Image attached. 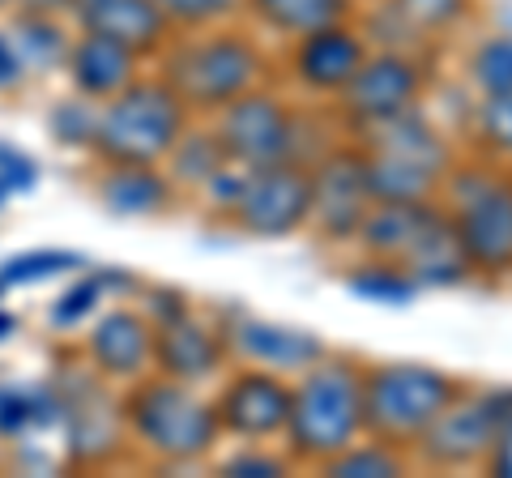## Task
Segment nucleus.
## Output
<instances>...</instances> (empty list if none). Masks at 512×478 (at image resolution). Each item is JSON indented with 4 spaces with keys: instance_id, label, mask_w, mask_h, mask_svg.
Returning <instances> with one entry per match:
<instances>
[{
    "instance_id": "obj_40",
    "label": "nucleus",
    "mask_w": 512,
    "mask_h": 478,
    "mask_svg": "<svg viewBox=\"0 0 512 478\" xmlns=\"http://www.w3.org/2000/svg\"><path fill=\"white\" fill-rule=\"evenodd\" d=\"M9 329H13V321H9V316H0V338H5Z\"/></svg>"
},
{
    "instance_id": "obj_10",
    "label": "nucleus",
    "mask_w": 512,
    "mask_h": 478,
    "mask_svg": "<svg viewBox=\"0 0 512 478\" xmlns=\"http://www.w3.org/2000/svg\"><path fill=\"white\" fill-rule=\"evenodd\" d=\"M367 52H372V43H367L363 26L350 18V22L320 26L291 43H282L278 65H282V77L291 82L295 99L312 103V107H329L346 90L350 77L359 73Z\"/></svg>"
},
{
    "instance_id": "obj_18",
    "label": "nucleus",
    "mask_w": 512,
    "mask_h": 478,
    "mask_svg": "<svg viewBox=\"0 0 512 478\" xmlns=\"http://www.w3.org/2000/svg\"><path fill=\"white\" fill-rule=\"evenodd\" d=\"M359 5L363 0H239V18L261 39H274L282 47L308 30L359 18Z\"/></svg>"
},
{
    "instance_id": "obj_1",
    "label": "nucleus",
    "mask_w": 512,
    "mask_h": 478,
    "mask_svg": "<svg viewBox=\"0 0 512 478\" xmlns=\"http://www.w3.org/2000/svg\"><path fill=\"white\" fill-rule=\"evenodd\" d=\"M214 133L222 141L231 163L239 167H278V163H303L325 154L333 141L346 137L329 107H312L303 99H291L278 86H252L227 107L210 116Z\"/></svg>"
},
{
    "instance_id": "obj_21",
    "label": "nucleus",
    "mask_w": 512,
    "mask_h": 478,
    "mask_svg": "<svg viewBox=\"0 0 512 478\" xmlns=\"http://www.w3.org/2000/svg\"><path fill=\"white\" fill-rule=\"evenodd\" d=\"M99 175V201L120 218H150L163 214L171 201V175L146 163H103Z\"/></svg>"
},
{
    "instance_id": "obj_14",
    "label": "nucleus",
    "mask_w": 512,
    "mask_h": 478,
    "mask_svg": "<svg viewBox=\"0 0 512 478\" xmlns=\"http://www.w3.org/2000/svg\"><path fill=\"white\" fill-rule=\"evenodd\" d=\"M222 333H227V346L239 363L269 368L278 376H299L303 368H312L316 359L329 355V342L320 333L286 321H265V316H248V312Z\"/></svg>"
},
{
    "instance_id": "obj_8",
    "label": "nucleus",
    "mask_w": 512,
    "mask_h": 478,
    "mask_svg": "<svg viewBox=\"0 0 512 478\" xmlns=\"http://www.w3.org/2000/svg\"><path fill=\"white\" fill-rule=\"evenodd\" d=\"M436 56L440 52H397V47H372L346 90L329 103L346 137H359L376 124L419 107L436 90Z\"/></svg>"
},
{
    "instance_id": "obj_28",
    "label": "nucleus",
    "mask_w": 512,
    "mask_h": 478,
    "mask_svg": "<svg viewBox=\"0 0 512 478\" xmlns=\"http://www.w3.org/2000/svg\"><path fill=\"white\" fill-rule=\"evenodd\" d=\"M406 470H410V453L372 436H359L350 449H342L333 461L320 466V474L329 478H402Z\"/></svg>"
},
{
    "instance_id": "obj_6",
    "label": "nucleus",
    "mask_w": 512,
    "mask_h": 478,
    "mask_svg": "<svg viewBox=\"0 0 512 478\" xmlns=\"http://www.w3.org/2000/svg\"><path fill=\"white\" fill-rule=\"evenodd\" d=\"M466 389L453 372L436 363L384 359L363 363V436L397 444L410 453V444L427 432V423Z\"/></svg>"
},
{
    "instance_id": "obj_35",
    "label": "nucleus",
    "mask_w": 512,
    "mask_h": 478,
    "mask_svg": "<svg viewBox=\"0 0 512 478\" xmlns=\"http://www.w3.org/2000/svg\"><path fill=\"white\" fill-rule=\"evenodd\" d=\"M483 474L512 478V385H495V440L483 461Z\"/></svg>"
},
{
    "instance_id": "obj_11",
    "label": "nucleus",
    "mask_w": 512,
    "mask_h": 478,
    "mask_svg": "<svg viewBox=\"0 0 512 478\" xmlns=\"http://www.w3.org/2000/svg\"><path fill=\"white\" fill-rule=\"evenodd\" d=\"M495 440V389H461L410 444V466L436 474L483 470Z\"/></svg>"
},
{
    "instance_id": "obj_31",
    "label": "nucleus",
    "mask_w": 512,
    "mask_h": 478,
    "mask_svg": "<svg viewBox=\"0 0 512 478\" xmlns=\"http://www.w3.org/2000/svg\"><path fill=\"white\" fill-rule=\"evenodd\" d=\"M69 269H86L82 252H64V248H39V252H22L0 265V282L5 286H30V282H47L56 274H69Z\"/></svg>"
},
{
    "instance_id": "obj_36",
    "label": "nucleus",
    "mask_w": 512,
    "mask_h": 478,
    "mask_svg": "<svg viewBox=\"0 0 512 478\" xmlns=\"http://www.w3.org/2000/svg\"><path fill=\"white\" fill-rule=\"evenodd\" d=\"M244 175H248V167H239V163H227L222 171H214L210 180L201 184V197L210 201V210L227 222V214L235 210V201H239V193H244Z\"/></svg>"
},
{
    "instance_id": "obj_29",
    "label": "nucleus",
    "mask_w": 512,
    "mask_h": 478,
    "mask_svg": "<svg viewBox=\"0 0 512 478\" xmlns=\"http://www.w3.org/2000/svg\"><path fill=\"white\" fill-rule=\"evenodd\" d=\"M13 47H18L22 65L30 69H56L69 60L73 39L52 22V13H30L22 26H13Z\"/></svg>"
},
{
    "instance_id": "obj_24",
    "label": "nucleus",
    "mask_w": 512,
    "mask_h": 478,
    "mask_svg": "<svg viewBox=\"0 0 512 478\" xmlns=\"http://www.w3.org/2000/svg\"><path fill=\"white\" fill-rule=\"evenodd\" d=\"M427 52H440L474 22L478 0H384Z\"/></svg>"
},
{
    "instance_id": "obj_37",
    "label": "nucleus",
    "mask_w": 512,
    "mask_h": 478,
    "mask_svg": "<svg viewBox=\"0 0 512 478\" xmlns=\"http://www.w3.org/2000/svg\"><path fill=\"white\" fill-rule=\"evenodd\" d=\"M192 304L184 291H154L150 295V325H167V321H180V316H188Z\"/></svg>"
},
{
    "instance_id": "obj_4",
    "label": "nucleus",
    "mask_w": 512,
    "mask_h": 478,
    "mask_svg": "<svg viewBox=\"0 0 512 478\" xmlns=\"http://www.w3.org/2000/svg\"><path fill=\"white\" fill-rule=\"evenodd\" d=\"M440 205L474 278L508 282L512 278V167L491 158L461 154L440 184Z\"/></svg>"
},
{
    "instance_id": "obj_33",
    "label": "nucleus",
    "mask_w": 512,
    "mask_h": 478,
    "mask_svg": "<svg viewBox=\"0 0 512 478\" xmlns=\"http://www.w3.org/2000/svg\"><path fill=\"white\" fill-rule=\"evenodd\" d=\"M295 461L286 457V449H269V444H239L231 457L218 461V474H231V478H278V474H291Z\"/></svg>"
},
{
    "instance_id": "obj_12",
    "label": "nucleus",
    "mask_w": 512,
    "mask_h": 478,
    "mask_svg": "<svg viewBox=\"0 0 512 478\" xmlns=\"http://www.w3.org/2000/svg\"><path fill=\"white\" fill-rule=\"evenodd\" d=\"M312 214V175L303 163H278V167H252L244 175V193L227 222L239 235L252 239H286L308 231Z\"/></svg>"
},
{
    "instance_id": "obj_32",
    "label": "nucleus",
    "mask_w": 512,
    "mask_h": 478,
    "mask_svg": "<svg viewBox=\"0 0 512 478\" xmlns=\"http://www.w3.org/2000/svg\"><path fill=\"white\" fill-rule=\"evenodd\" d=\"M171 30H210L239 18V0H154Z\"/></svg>"
},
{
    "instance_id": "obj_26",
    "label": "nucleus",
    "mask_w": 512,
    "mask_h": 478,
    "mask_svg": "<svg viewBox=\"0 0 512 478\" xmlns=\"http://www.w3.org/2000/svg\"><path fill=\"white\" fill-rule=\"evenodd\" d=\"M167 163V175H171V184H180V188H197L201 193V184L210 180L214 171H222L231 163L227 150H222V141L214 133V124H188V129L180 133V141L171 146V154L163 158Z\"/></svg>"
},
{
    "instance_id": "obj_22",
    "label": "nucleus",
    "mask_w": 512,
    "mask_h": 478,
    "mask_svg": "<svg viewBox=\"0 0 512 478\" xmlns=\"http://www.w3.org/2000/svg\"><path fill=\"white\" fill-rule=\"evenodd\" d=\"M406 269L414 274V282H419L423 291H457V286L474 282V265L466 261V252H461L448 214L427 231L423 244L406 257Z\"/></svg>"
},
{
    "instance_id": "obj_13",
    "label": "nucleus",
    "mask_w": 512,
    "mask_h": 478,
    "mask_svg": "<svg viewBox=\"0 0 512 478\" xmlns=\"http://www.w3.org/2000/svg\"><path fill=\"white\" fill-rule=\"evenodd\" d=\"M222 436H231L239 444H274L282 440L286 414H291V376H278L269 368H239L222 372V385L210 397Z\"/></svg>"
},
{
    "instance_id": "obj_2",
    "label": "nucleus",
    "mask_w": 512,
    "mask_h": 478,
    "mask_svg": "<svg viewBox=\"0 0 512 478\" xmlns=\"http://www.w3.org/2000/svg\"><path fill=\"white\" fill-rule=\"evenodd\" d=\"M158 77L192 116H218L231 99L274 77V56L248 22L235 18L210 30H184V39L167 43Z\"/></svg>"
},
{
    "instance_id": "obj_41",
    "label": "nucleus",
    "mask_w": 512,
    "mask_h": 478,
    "mask_svg": "<svg viewBox=\"0 0 512 478\" xmlns=\"http://www.w3.org/2000/svg\"><path fill=\"white\" fill-rule=\"evenodd\" d=\"M0 5H5V0H0Z\"/></svg>"
},
{
    "instance_id": "obj_17",
    "label": "nucleus",
    "mask_w": 512,
    "mask_h": 478,
    "mask_svg": "<svg viewBox=\"0 0 512 478\" xmlns=\"http://www.w3.org/2000/svg\"><path fill=\"white\" fill-rule=\"evenodd\" d=\"M82 35H103L137 56H154L171 43V26L154 0H69Z\"/></svg>"
},
{
    "instance_id": "obj_39",
    "label": "nucleus",
    "mask_w": 512,
    "mask_h": 478,
    "mask_svg": "<svg viewBox=\"0 0 512 478\" xmlns=\"http://www.w3.org/2000/svg\"><path fill=\"white\" fill-rule=\"evenodd\" d=\"M26 9L30 13H60V9H69V0H26Z\"/></svg>"
},
{
    "instance_id": "obj_20",
    "label": "nucleus",
    "mask_w": 512,
    "mask_h": 478,
    "mask_svg": "<svg viewBox=\"0 0 512 478\" xmlns=\"http://www.w3.org/2000/svg\"><path fill=\"white\" fill-rule=\"evenodd\" d=\"M60 419L69 427V449L86 461H99L107 453H116L120 444V406L111 397L82 380V393L64 397L60 393Z\"/></svg>"
},
{
    "instance_id": "obj_27",
    "label": "nucleus",
    "mask_w": 512,
    "mask_h": 478,
    "mask_svg": "<svg viewBox=\"0 0 512 478\" xmlns=\"http://www.w3.org/2000/svg\"><path fill=\"white\" fill-rule=\"evenodd\" d=\"M466 86L474 90V99L487 94H508L512 90V30H487L466 47L461 60Z\"/></svg>"
},
{
    "instance_id": "obj_34",
    "label": "nucleus",
    "mask_w": 512,
    "mask_h": 478,
    "mask_svg": "<svg viewBox=\"0 0 512 478\" xmlns=\"http://www.w3.org/2000/svg\"><path fill=\"white\" fill-rule=\"evenodd\" d=\"M94 124H99V107H94V99H86V94L52 107V133L64 141V146H90Z\"/></svg>"
},
{
    "instance_id": "obj_19",
    "label": "nucleus",
    "mask_w": 512,
    "mask_h": 478,
    "mask_svg": "<svg viewBox=\"0 0 512 478\" xmlns=\"http://www.w3.org/2000/svg\"><path fill=\"white\" fill-rule=\"evenodd\" d=\"M137 52L133 47H124L116 39H103V35H82V39H73L69 47V77H73V86L77 94H86V99L94 103H107L111 94H120L128 82H137Z\"/></svg>"
},
{
    "instance_id": "obj_25",
    "label": "nucleus",
    "mask_w": 512,
    "mask_h": 478,
    "mask_svg": "<svg viewBox=\"0 0 512 478\" xmlns=\"http://www.w3.org/2000/svg\"><path fill=\"white\" fill-rule=\"evenodd\" d=\"M461 146L478 158H491L500 167H512V90L474 99L466 129H461Z\"/></svg>"
},
{
    "instance_id": "obj_38",
    "label": "nucleus",
    "mask_w": 512,
    "mask_h": 478,
    "mask_svg": "<svg viewBox=\"0 0 512 478\" xmlns=\"http://www.w3.org/2000/svg\"><path fill=\"white\" fill-rule=\"evenodd\" d=\"M22 56H18V47H13L9 35H0V86H9V82H18L22 77Z\"/></svg>"
},
{
    "instance_id": "obj_3",
    "label": "nucleus",
    "mask_w": 512,
    "mask_h": 478,
    "mask_svg": "<svg viewBox=\"0 0 512 478\" xmlns=\"http://www.w3.org/2000/svg\"><path fill=\"white\" fill-rule=\"evenodd\" d=\"M363 436V359L329 350L312 368L291 376V414L282 449L295 470H320Z\"/></svg>"
},
{
    "instance_id": "obj_16",
    "label": "nucleus",
    "mask_w": 512,
    "mask_h": 478,
    "mask_svg": "<svg viewBox=\"0 0 512 478\" xmlns=\"http://www.w3.org/2000/svg\"><path fill=\"white\" fill-rule=\"evenodd\" d=\"M86 355L103 380H141L154 368V325L133 308H116L94 325Z\"/></svg>"
},
{
    "instance_id": "obj_7",
    "label": "nucleus",
    "mask_w": 512,
    "mask_h": 478,
    "mask_svg": "<svg viewBox=\"0 0 512 478\" xmlns=\"http://www.w3.org/2000/svg\"><path fill=\"white\" fill-rule=\"evenodd\" d=\"M192 124V111L163 77H137L120 94L99 103L90 150L103 163H146L158 167Z\"/></svg>"
},
{
    "instance_id": "obj_9",
    "label": "nucleus",
    "mask_w": 512,
    "mask_h": 478,
    "mask_svg": "<svg viewBox=\"0 0 512 478\" xmlns=\"http://www.w3.org/2000/svg\"><path fill=\"white\" fill-rule=\"evenodd\" d=\"M312 175V214L308 231L325 248H355L359 227L372 210V184H367V158L355 137H338L333 146L308 163Z\"/></svg>"
},
{
    "instance_id": "obj_30",
    "label": "nucleus",
    "mask_w": 512,
    "mask_h": 478,
    "mask_svg": "<svg viewBox=\"0 0 512 478\" xmlns=\"http://www.w3.org/2000/svg\"><path fill=\"white\" fill-rule=\"evenodd\" d=\"M133 286V278L128 274H86V278H77L69 291H64L56 304H52V325L56 329H73V325H82L86 316L103 304V295L107 291H128Z\"/></svg>"
},
{
    "instance_id": "obj_15",
    "label": "nucleus",
    "mask_w": 512,
    "mask_h": 478,
    "mask_svg": "<svg viewBox=\"0 0 512 478\" xmlns=\"http://www.w3.org/2000/svg\"><path fill=\"white\" fill-rule=\"evenodd\" d=\"M231 346L227 333L197 321V316H180V321L154 325V372L184 380V385H210L227 372Z\"/></svg>"
},
{
    "instance_id": "obj_23",
    "label": "nucleus",
    "mask_w": 512,
    "mask_h": 478,
    "mask_svg": "<svg viewBox=\"0 0 512 478\" xmlns=\"http://www.w3.org/2000/svg\"><path fill=\"white\" fill-rule=\"evenodd\" d=\"M342 286L346 295H355L372 308H410L423 295V286L414 282L406 265L384 261V257H363V252L342 269Z\"/></svg>"
},
{
    "instance_id": "obj_5",
    "label": "nucleus",
    "mask_w": 512,
    "mask_h": 478,
    "mask_svg": "<svg viewBox=\"0 0 512 478\" xmlns=\"http://www.w3.org/2000/svg\"><path fill=\"white\" fill-rule=\"evenodd\" d=\"M120 419L128 436L167 466H188V461L210 457L222 440L210 397H201L197 385L158 372L133 380V389L120 402Z\"/></svg>"
}]
</instances>
